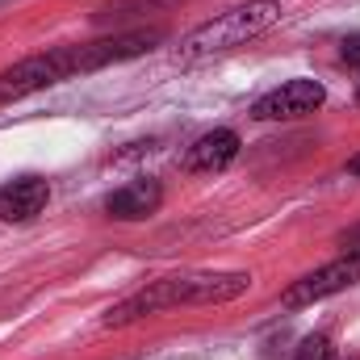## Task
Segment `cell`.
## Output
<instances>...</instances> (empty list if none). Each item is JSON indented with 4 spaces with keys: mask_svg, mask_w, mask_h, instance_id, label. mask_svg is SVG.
<instances>
[{
    "mask_svg": "<svg viewBox=\"0 0 360 360\" xmlns=\"http://www.w3.org/2000/svg\"><path fill=\"white\" fill-rule=\"evenodd\" d=\"M160 201H164V184L147 176V180H130V184L113 188L109 201H105V210L117 222H143V218H151L160 210Z\"/></svg>",
    "mask_w": 360,
    "mask_h": 360,
    "instance_id": "9c48e42d",
    "label": "cell"
},
{
    "mask_svg": "<svg viewBox=\"0 0 360 360\" xmlns=\"http://www.w3.org/2000/svg\"><path fill=\"white\" fill-rule=\"evenodd\" d=\"M51 184L42 176H17L0 184V222H30L46 210Z\"/></svg>",
    "mask_w": 360,
    "mask_h": 360,
    "instance_id": "ba28073f",
    "label": "cell"
},
{
    "mask_svg": "<svg viewBox=\"0 0 360 360\" xmlns=\"http://www.w3.org/2000/svg\"><path fill=\"white\" fill-rule=\"evenodd\" d=\"M235 155H239V134H235V130H226V126H218V130L201 134V139L184 151V168H188V172H197V176H214V172L231 168V164H235Z\"/></svg>",
    "mask_w": 360,
    "mask_h": 360,
    "instance_id": "52a82bcc",
    "label": "cell"
},
{
    "mask_svg": "<svg viewBox=\"0 0 360 360\" xmlns=\"http://www.w3.org/2000/svg\"><path fill=\"white\" fill-rule=\"evenodd\" d=\"M276 17H281V4H276V0H248V4H239V8H226V13H218L214 21H205V25H197L193 34L180 38L176 63L180 68L210 63V59H218V55H226V51H235V46L260 38L264 30L276 25Z\"/></svg>",
    "mask_w": 360,
    "mask_h": 360,
    "instance_id": "7a4b0ae2",
    "label": "cell"
},
{
    "mask_svg": "<svg viewBox=\"0 0 360 360\" xmlns=\"http://www.w3.org/2000/svg\"><path fill=\"white\" fill-rule=\"evenodd\" d=\"M164 38H168V30L164 25H151V30H122V34H109V38H96V42H80V46H72L76 76H89V72H101L109 63H126L134 55H147Z\"/></svg>",
    "mask_w": 360,
    "mask_h": 360,
    "instance_id": "277c9868",
    "label": "cell"
},
{
    "mask_svg": "<svg viewBox=\"0 0 360 360\" xmlns=\"http://www.w3.org/2000/svg\"><path fill=\"white\" fill-rule=\"evenodd\" d=\"M248 289H252V272H214V269L172 272V276H160V281L143 285L139 293L122 297L101 323L105 327H130L147 314L176 310V306H222V302L243 297Z\"/></svg>",
    "mask_w": 360,
    "mask_h": 360,
    "instance_id": "6da1fadb",
    "label": "cell"
},
{
    "mask_svg": "<svg viewBox=\"0 0 360 360\" xmlns=\"http://www.w3.org/2000/svg\"><path fill=\"white\" fill-rule=\"evenodd\" d=\"M297 360H327V335H310V340L302 344Z\"/></svg>",
    "mask_w": 360,
    "mask_h": 360,
    "instance_id": "8fae6325",
    "label": "cell"
},
{
    "mask_svg": "<svg viewBox=\"0 0 360 360\" xmlns=\"http://www.w3.org/2000/svg\"><path fill=\"white\" fill-rule=\"evenodd\" d=\"M323 101H327V89L319 80H285L281 89L264 92L252 105V117L256 122H293V117L314 113Z\"/></svg>",
    "mask_w": 360,
    "mask_h": 360,
    "instance_id": "8992f818",
    "label": "cell"
},
{
    "mask_svg": "<svg viewBox=\"0 0 360 360\" xmlns=\"http://www.w3.org/2000/svg\"><path fill=\"white\" fill-rule=\"evenodd\" d=\"M356 281H360V252H344L340 260H331L323 269L306 272L302 281H293L285 289L281 306L285 310H302V306H314V302H323V297H331V293H340V289H348Z\"/></svg>",
    "mask_w": 360,
    "mask_h": 360,
    "instance_id": "5b68a950",
    "label": "cell"
},
{
    "mask_svg": "<svg viewBox=\"0 0 360 360\" xmlns=\"http://www.w3.org/2000/svg\"><path fill=\"white\" fill-rule=\"evenodd\" d=\"M335 360H356V356H335Z\"/></svg>",
    "mask_w": 360,
    "mask_h": 360,
    "instance_id": "4fadbf2b",
    "label": "cell"
},
{
    "mask_svg": "<svg viewBox=\"0 0 360 360\" xmlns=\"http://www.w3.org/2000/svg\"><path fill=\"white\" fill-rule=\"evenodd\" d=\"M348 172H352V176H360V155H352V160H348Z\"/></svg>",
    "mask_w": 360,
    "mask_h": 360,
    "instance_id": "7c38bea8",
    "label": "cell"
},
{
    "mask_svg": "<svg viewBox=\"0 0 360 360\" xmlns=\"http://www.w3.org/2000/svg\"><path fill=\"white\" fill-rule=\"evenodd\" d=\"M76 76V55L72 46H59V51H42V55H30L13 68L0 72V101H21L30 92H42L59 80H72Z\"/></svg>",
    "mask_w": 360,
    "mask_h": 360,
    "instance_id": "3957f363",
    "label": "cell"
},
{
    "mask_svg": "<svg viewBox=\"0 0 360 360\" xmlns=\"http://www.w3.org/2000/svg\"><path fill=\"white\" fill-rule=\"evenodd\" d=\"M340 59H344V68L360 72V34H348V38L340 42Z\"/></svg>",
    "mask_w": 360,
    "mask_h": 360,
    "instance_id": "30bf717a",
    "label": "cell"
}]
</instances>
